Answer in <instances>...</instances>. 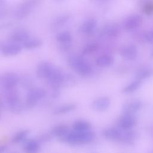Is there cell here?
Wrapping results in <instances>:
<instances>
[{
	"label": "cell",
	"mask_w": 153,
	"mask_h": 153,
	"mask_svg": "<svg viewBox=\"0 0 153 153\" xmlns=\"http://www.w3.org/2000/svg\"><path fill=\"white\" fill-rule=\"evenodd\" d=\"M91 1H102V0H91Z\"/></svg>",
	"instance_id": "37"
},
{
	"label": "cell",
	"mask_w": 153,
	"mask_h": 153,
	"mask_svg": "<svg viewBox=\"0 0 153 153\" xmlns=\"http://www.w3.org/2000/svg\"><path fill=\"white\" fill-rule=\"evenodd\" d=\"M120 34V29L117 25L110 24L103 27L99 32V36L108 39L117 38Z\"/></svg>",
	"instance_id": "9"
},
{
	"label": "cell",
	"mask_w": 153,
	"mask_h": 153,
	"mask_svg": "<svg viewBox=\"0 0 153 153\" xmlns=\"http://www.w3.org/2000/svg\"><path fill=\"white\" fill-rule=\"evenodd\" d=\"M42 0H23L14 12V17L17 19L27 17L33 8L38 6Z\"/></svg>",
	"instance_id": "4"
},
{
	"label": "cell",
	"mask_w": 153,
	"mask_h": 153,
	"mask_svg": "<svg viewBox=\"0 0 153 153\" xmlns=\"http://www.w3.org/2000/svg\"><path fill=\"white\" fill-rule=\"evenodd\" d=\"M76 82L75 77L70 74H65L64 75L63 79L62 84V87H72Z\"/></svg>",
	"instance_id": "30"
},
{
	"label": "cell",
	"mask_w": 153,
	"mask_h": 153,
	"mask_svg": "<svg viewBox=\"0 0 153 153\" xmlns=\"http://www.w3.org/2000/svg\"><path fill=\"white\" fill-rule=\"evenodd\" d=\"M114 62V57L108 54H102L99 56L95 60L96 65L101 68H108L113 65Z\"/></svg>",
	"instance_id": "19"
},
{
	"label": "cell",
	"mask_w": 153,
	"mask_h": 153,
	"mask_svg": "<svg viewBox=\"0 0 153 153\" xmlns=\"http://www.w3.org/2000/svg\"><path fill=\"white\" fill-rule=\"evenodd\" d=\"M42 42L41 39L36 38H29L22 44L23 48L26 50H33L41 46Z\"/></svg>",
	"instance_id": "24"
},
{
	"label": "cell",
	"mask_w": 153,
	"mask_h": 153,
	"mask_svg": "<svg viewBox=\"0 0 153 153\" xmlns=\"http://www.w3.org/2000/svg\"><path fill=\"white\" fill-rule=\"evenodd\" d=\"M142 23V18L140 16L134 14L127 17L123 22V26L125 30H131L139 27Z\"/></svg>",
	"instance_id": "12"
},
{
	"label": "cell",
	"mask_w": 153,
	"mask_h": 153,
	"mask_svg": "<svg viewBox=\"0 0 153 153\" xmlns=\"http://www.w3.org/2000/svg\"><path fill=\"white\" fill-rule=\"evenodd\" d=\"M22 48L19 44L10 42L1 45V52L4 56H14L19 54L22 51Z\"/></svg>",
	"instance_id": "10"
},
{
	"label": "cell",
	"mask_w": 153,
	"mask_h": 153,
	"mask_svg": "<svg viewBox=\"0 0 153 153\" xmlns=\"http://www.w3.org/2000/svg\"><path fill=\"white\" fill-rule=\"evenodd\" d=\"M153 74V69L151 68H145L139 69L136 73V79L142 81V79L148 78Z\"/></svg>",
	"instance_id": "29"
},
{
	"label": "cell",
	"mask_w": 153,
	"mask_h": 153,
	"mask_svg": "<svg viewBox=\"0 0 153 153\" xmlns=\"http://www.w3.org/2000/svg\"><path fill=\"white\" fill-rule=\"evenodd\" d=\"M23 150L25 153H38L40 150L39 142L33 139L26 140L23 146Z\"/></svg>",
	"instance_id": "17"
},
{
	"label": "cell",
	"mask_w": 153,
	"mask_h": 153,
	"mask_svg": "<svg viewBox=\"0 0 153 153\" xmlns=\"http://www.w3.org/2000/svg\"><path fill=\"white\" fill-rule=\"evenodd\" d=\"M29 131L27 130H22L16 133L12 137L11 142L13 144H17L26 140Z\"/></svg>",
	"instance_id": "26"
},
{
	"label": "cell",
	"mask_w": 153,
	"mask_h": 153,
	"mask_svg": "<svg viewBox=\"0 0 153 153\" xmlns=\"http://www.w3.org/2000/svg\"><path fill=\"white\" fill-rule=\"evenodd\" d=\"M70 19L71 17L68 14L59 15L53 19L51 22V26L54 28L60 27L66 25V23L69 22Z\"/></svg>",
	"instance_id": "25"
},
{
	"label": "cell",
	"mask_w": 153,
	"mask_h": 153,
	"mask_svg": "<svg viewBox=\"0 0 153 153\" xmlns=\"http://www.w3.org/2000/svg\"><path fill=\"white\" fill-rule=\"evenodd\" d=\"M30 38L29 33L25 30H19L12 33L9 38L10 42L14 43H23Z\"/></svg>",
	"instance_id": "18"
},
{
	"label": "cell",
	"mask_w": 153,
	"mask_h": 153,
	"mask_svg": "<svg viewBox=\"0 0 153 153\" xmlns=\"http://www.w3.org/2000/svg\"><path fill=\"white\" fill-rule=\"evenodd\" d=\"M6 148H7V146H6V145H5V144H4V145H1V148H0L1 153H3V152L6 150Z\"/></svg>",
	"instance_id": "33"
},
{
	"label": "cell",
	"mask_w": 153,
	"mask_h": 153,
	"mask_svg": "<svg viewBox=\"0 0 153 153\" xmlns=\"http://www.w3.org/2000/svg\"><path fill=\"white\" fill-rule=\"evenodd\" d=\"M8 153H16L15 152H8Z\"/></svg>",
	"instance_id": "35"
},
{
	"label": "cell",
	"mask_w": 153,
	"mask_h": 153,
	"mask_svg": "<svg viewBox=\"0 0 153 153\" xmlns=\"http://www.w3.org/2000/svg\"><path fill=\"white\" fill-rule=\"evenodd\" d=\"M143 11L146 15L153 14V2H149L146 3L143 7Z\"/></svg>",
	"instance_id": "31"
},
{
	"label": "cell",
	"mask_w": 153,
	"mask_h": 153,
	"mask_svg": "<svg viewBox=\"0 0 153 153\" xmlns=\"http://www.w3.org/2000/svg\"><path fill=\"white\" fill-rule=\"evenodd\" d=\"M45 96L46 91L42 88H30L26 94V105L28 108H32L35 106L40 100L45 97Z\"/></svg>",
	"instance_id": "6"
},
{
	"label": "cell",
	"mask_w": 153,
	"mask_h": 153,
	"mask_svg": "<svg viewBox=\"0 0 153 153\" xmlns=\"http://www.w3.org/2000/svg\"><path fill=\"white\" fill-rule=\"evenodd\" d=\"M111 105V99L108 96L99 97L94 100L91 103V108L97 112L106 111Z\"/></svg>",
	"instance_id": "13"
},
{
	"label": "cell",
	"mask_w": 153,
	"mask_h": 153,
	"mask_svg": "<svg viewBox=\"0 0 153 153\" xmlns=\"http://www.w3.org/2000/svg\"><path fill=\"white\" fill-rule=\"evenodd\" d=\"M69 131L70 130L68 126L62 124L54 126L51 130V133L53 136L57 137L59 140L65 136Z\"/></svg>",
	"instance_id": "21"
},
{
	"label": "cell",
	"mask_w": 153,
	"mask_h": 153,
	"mask_svg": "<svg viewBox=\"0 0 153 153\" xmlns=\"http://www.w3.org/2000/svg\"><path fill=\"white\" fill-rule=\"evenodd\" d=\"M54 66L47 61H42L38 63L36 68V74L38 78L46 79L54 68Z\"/></svg>",
	"instance_id": "11"
},
{
	"label": "cell",
	"mask_w": 153,
	"mask_h": 153,
	"mask_svg": "<svg viewBox=\"0 0 153 153\" xmlns=\"http://www.w3.org/2000/svg\"><path fill=\"white\" fill-rule=\"evenodd\" d=\"M144 38L146 40V41L153 43V29L146 32L144 35Z\"/></svg>",
	"instance_id": "32"
},
{
	"label": "cell",
	"mask_w": 153,
	"mask_h": 153,
	"mask_svg": "<svg viewBox=\"0 0 153 153\" xmlns=\"http://www.w3.org/2000/svg\"><path fill=\"white\" fill-rule=\"evenodd\" d=\"M99 48V44L96 42H91L87 44L82 49V53L85 55L92 54Z\"/></svg>",
	"instance_id": "27"
},
{
	"label": "cell",
	"mask_w": 153,
	"mask_h": 153,
	"mask_svg": "<svg viewBox=\"0 0 153 153\" xmlns=\"http://www.w3.org/2000/svg\"><path fill=\"white\" fill-rule=\"evenodd\" d=\"M142 107V103L138 100H129L124 103L122 110L123 113L135 114Z\"/></svg>",
	"instance_id": "16"
},
{
	"label": "cell",
	"mask_w": 153,
	"mask_h": 153,
	"mask_svg": "<svg viewBox=\"0 0 153 153\" xmlns=\"http://www.w3.org/2000/svg\"><path fill=\"white\" fill-rule=\"evenodd\" d=\"M68 65L78 74L85 76L92 72L91 65L82 56L79 55H72L68 59Z\"/></svg>",
	"instance_id": "2"
},
{
	"label": "cell",
	"mask_w": 153,
	"mask_h": 153,
	"mask_svg": "<svg viewBox=\"0 0 153 153\" xmlns=\"http://www.w3.org/2000/svg\"><path fill=\"white\" fill-rule=\"evenodd\" d=\"M151 56H152V57H153V51H152V54H151Z\"/></svg>",
	"instance_id": "36"
},
{
	"label": "cell",
	"mask_w": 153,
	"mask_h": 153,
	"mask_svg": "<svg viewBox=\"0 0 153 153\" xmlns=\"http://www.w3.org/2000/svg\"><path fill=\"white\" fill-rule=\"evenodd\" d=\"M141 81L136 79L134 81L131 82L124 87H123L122 89V92L126 94L133 93L140 87V86L141 85Z\"/></svg>",
	"instance_id": "28"
},
{
	"label": "cell",
	"mask_w": 153,
	"mask_h": 153,
	"mask_svg": "<svg viewBox=\"0 0 153 153\" xmlns=\"http://www.w3.org/2000/svg\"><path fill=\"white\" fill-rule=\"evenodd\" d=\"M56 2H62V1H63V0H55Z\"/></svg>",
	"instance_id": "34"
},
{
	"label": "cell",
	"mask_w": 153,
	"mask_h": 153,
	"mask_svg": "<svg viewBox=\"0 0 153 153\" xmlns=\"http://www.w3.org/2000/svg\"><path fill=\"white\" fill-rule=\"evenodd\" d=\"M19 81V76L14 72H5L1 76V84L3 90L16 88Z\"/></svg>",
	"instance_id": "7"
},
{
	"label": "cell",
	"mask_w": 153,
	"mask_h": 153,
	"mask_svg": "<svg viewBox=\"0 0 153 153\" xmlns=\"http://www.w3.org/2000/svg\"><path fill=\"white\" fill-rule=\"evenodd\" d=\"M95 138L96 134L93 131H78L73 130H70L59 140L70 145H78L90 143L94 140Z\"/></svg>",
	"instance_id": "1"
},
{
	"label": "cell",
	"mask_w": 153,
	"mask_h": 153,
	"mask_svg": "<svg viewBox=\"0 0 153 153\" xmlns=\"http://www.w3.org/2000/svg\"><path fill=\"white\" fill-rule=\"evenodd\" d=\"M91 125L89 122L84 120H78L75 121L72 125V128L74 130L78 131H84L90 130Z\"/></svg>",
	"instance_id": "23"
},
{
	"label": "cell",
	"mask_w": 153,
	"mask_h": 153,
	"mask_svg": "<svg viewBox=\"0 0 153 153\" xmlns=\"http://www.w3.org/2000/svg\"><path fill=\"white\" fill-rule=\"evenodd\" d=\"M76 108V106L74 103H65L56 107L53 111V114L56 115L66 114L74 111Z\"/></svg>",
	"instance_id": "20"
},
{
	"label": "cell",
	"mask_w": 153,
	"mask_h": 153,
	"mask_svg": "<svg viewBox=\"0 0 153 153\" xmlns=\"http://www.w3.org/2000/svg\"><path fill=\"white\" fill-rule=\"evenodd\" d=\"M127 130H122L118 127H108L102 131V136L106 139L126 143Z\"/></svg>",
	"instance_id": "5"
},
{
	"label": "cell",
	"mask_w": 153,
	"mask_h": 153,
	"mask_svg": "<svg viewBox=\"0 0 153 153\" xmlns=\"http://www.w3.org/2000/svg\"><path fill=\"white\" fill-rule=\"evenodd\" d=\"M56 41L60 45H65L72 44V36L68 30H64L59 32L56 36Z\"/></svg>",
	"instance_id": "22"
},
{
	"label": "cell",
	"mask_w": 153,
	"mask_h": 153,
	"mask_svg": "<svg viewBox=\"0 0 153 153\" xmlns=\"http://www.w3.org/2000/svg\"><path fill=\"white\" fill-rule=\"evenodd\" d=\"M120 54L126 59L134 60L137 56V49L134 45H127L120 49Z\"/></svg>",
	"instance_id": "15"
},
{
	"label": "cell",
	"mask_w": 153,
	"mask_h": 153,
	"mask_svg": "<svg viewBox=\"0 0 153 153\" xmlns=\"http://www.w3.org/2000/svg\"><path fill=\"white\" fill-rule=\"evenodd\" d=\"M3 97L5 103L10 111L13 112L21 111L22 106L20 96L16 88L3 90Z\"/></svg>",
	"instance_id": "3"
},
{
	"label": "cell",
	"mask_w": 153,
	"mask_h": 153,
	"mask_svg": "<svg viewBox=\"0 0 153 153\" xmlns=\"http://www.w3.org/2000/svg\"><path fill=\"white\" fill-rule=\"evenodd\" d=\"M97 27V21L94 19H88L84 21L79 27L81 33L85 35L93 33Z\"/></svg>",
	"instance_id": "14"
},
{
	"label": "cell",
	"mask_w": 153,
	"mask_h": 153,
	"mask_svg": "<svg viewBox=\"0 0 153 153\" xmlns=\"http://www.w3.org/2000/svg\"><path fill=\"white\" fill-rule=\"evenodd\" d=\"M136 124V118L134 114L123 113L117 121V127L118 128L128 130H131Z\"/></svg>",
	"instance_id": "8"
}]
</instances>
